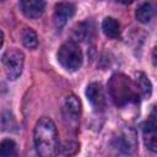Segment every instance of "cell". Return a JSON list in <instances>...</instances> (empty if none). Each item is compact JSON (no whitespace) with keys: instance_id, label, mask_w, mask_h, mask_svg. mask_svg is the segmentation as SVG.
Here are the masks:
<instances>
[{"instance_id":"cell-1","label":"cell","mask_w":157,"mask_h":157,"mask_svg":"<svg viewBox=\"0 0 157 157\" xmlns=\"http://www.w3.org/2000/svg\"><path fill=\"white\" fill-rule=\"evenodd\" d=\"M33 141L40 157H55L59 152V139L54 121L49 118H40L34 126Z\"/></svg>"},{"instance_id":"cell-2","label":"cell","mask_w":157,"mask_h":157,"mask_svg":"<svg viewBox=\"0 0 157 157\" xmlns=\"http://www.w3.org/2000/svg\"><path fill=\"white\" fill-rule=\"evenodd\" d=\"M110 98L118 107H125L131 103H139L140 91L136 83L124 74H114L108 82Z\"/></svg>"},{"instance_id":"cell-3","label":"cell","mask_w":157,"mask_h":157,"mask_svg":"<svg viewBox=\"0 0 157 157\" xmlns=\"http://www.w3.org/2000/svg\"><path fill=\"white\" fill-rule=\"evenodd\" d=\"M58 60L63 67L69 71H76L82 65V52L78 44L74 40H67L59 48Z\"/></svg>"},{"instance_id":"cell-4","label":"cell","mask_w":157,"mask_h":157,"mask_svg":"<svg viewBox=\"0 0 157 157\" xmlns=\"http://www.w3.org/2000/svg\"><path fill=\"white\" fill-rule=\"evenodd\" d=\"M5 72L9 80H16L20 77L25 65V55L18 49H10L2 56Z\"/></svg>"},{"instance_id":"cell-5","label":"cell","mask_w":157,"mask_h":157,"mask_svg":"<svg viewBox=\"0 0 157 157\" xmlns=\"http://www.w3.org/2000/svg\"><path fill=\"white\" fill-rule=\"evenodd\" d=\"M114 146L115 148L124 153V155H131L135 152L137 147V136L136 132L131 128L123 129L115 137H114Z\"/></svg>"},{"instance_id":"cell-6","label":"cell","mask_w":157,"mask_h":157,"mask_svg":"<svg viewBox=\"0 0 157 157\" xmlns=\"http://www.w3.org/2000/svg\"><path fill=\"white\" fill-rule=\"evenodd\" d=\"M63 114L69 124L76 125L81 115V103L75 94H69L63 104Z\"/></svg>"},{"instance_id":"cell-7","label":"cell","mask_w":157,"mask_h":157,"mask_svg":"<svg viewBox=\"0 0 157 157\" xmlns=\"http://www.w3.org/2000/svg\"><path fill=\"white\" fill-rule=\"evenodd\" d=\"M144 140H145L146 147L150 151L156 152V150H157V123H156L155 107L151 112L150 118L147 119V121L144 125Z\"/></svg>"},{"instance_id":"cell-8","label":"cell","mask_w":157,"mask_h":157,"mask_svg":"<svg viewBox=\"0 0 157 157\" xmlns=\"http://www.w3.org/2000/svg\"><path fill=\"white\" fill-rule=\"evenodd\" d=\"M76 7L71 2H59L55 6L54 11V23L58 28H61L69 18H71L75 15Z\"/></svg>"},{"instance_id":"cell-9","label":"cell","mask_w":157,"mask_h":157,"mask_svg":"<svg viewBox=\"0 0 157 157\" xmlns=\"http://www.w3.org/2000/svg\"><path fill=\"white\" fill-rule=\"evenodd\" d=\"M86 96L96 110H103V108L105 107V98L101 83L98 82L90 83L86 90Z\"/></svg>"},{"instance_id":"cell-10","label":"cell","mask_w":157,"mask_h":157,"mask_svg":"<svg viewBox=\"0 0 157 157\" xmlns=\"http://www.w3.org/2000/svg\"><path fill=\"white\" fill-rule=\"evenodd\" d=\"M21 10L28 18H38L43 15L45 2L42 0H23L20 2Z\"/></svg>"},{"instance_id":"cell-11","label":"cell","mask_w":157,"mask_h":157,"mask_svg":"<svg viewBox=\"0 0 157 157\" xmlns=\"http://www.w3.org/2000/svg\"><path fill=\"white\" fill-rule=\"evenodd\" d=\"M102 29L109 38H118L120 36V25L114 17H105L102 22Z\"/></svg>"},{"instance_id":"cell-12","label":"cell","mask_w":157,"mask_h":157,"mask_svg":"<svg viewBox=\"0 0 157 157\" xmlns=\"http://www.w3.org/2000/svg\"><path fill=\"white\" fill-rule=\"evenodd\" d=\"M136 86L139 87V91H140V94L148 98L152 93V85L148 80V77L144 74V72H137L136 74V81H135Z\"/></svg>"},{"instance_id":"cell-13","label":"cell","mask_w":157,"mask_h":157,"mask_svg":"<svg viewBox=\"0 0 157 157\" xmlns=\"http://www.w3.org/2000/svg\"><path fill=\"white\" fill-rule=\"evenodd\" d=\"M155 15V10L153 6L150 2H144L142 5H140L136 10V18L137 21H140L141 23H147L152 20Z\"/></svg>"},{"instance_id":"cell-14","label":"cell","mask_w":157,"mask_h":157,"mask_svg":"<svg viewBox=\"0 0 157 157\" xmlns=\"http://www.w3.org/2000/svg\"><path fill=\"white\" fill-rule=\"evenodd\" d=\"M21 37H22V43H23V45L26 48H29V49L37 48V45H38V37H37V33L32 28L26 27L22 31Z\"/></svg>"},{"instance_id":"cell-15","label":"cell","mask_w":157,"mask_h":157,"mask_svg":"<svg viewBox=\"0 0 157 157\" xmlns=\"http://www.w3.org/2000/svg\"><path fill=\"white\" fill-rule=\"evenodd\" d=\"M17 151L15 141L6 139L0 142V157H15Z\"/></svg>"},{"instance_id":"cell-16","label":"cell","mask_w":157,"mask_h":157,"mask_svg":"<svg viewBox=\"0 0 157 157\" xmlns=\"http://www.w3.org/2000/svg\"><path fill=\"white\" fill-rule=\"evenodd\" d=\"M77 150H78V145H77L76 142H72V141L66 142V144L61 147V152H63L64 155H66V156H71V155L76 153Z\"/></svg>"},{"instance_id":"cell-17","label":"cell","mask_w":157,"mask_h":157,"mask_svg":"<svg viewBox=\"0 0 157 157\" xmlns=\"http://www.w3.org/2000/svg\"><path fill=\"white\" fill-rule=\"evenodd\" d=\"M2 44H4V33H2V31L0 29V48L2 47Z\"/></svg>"}]
</instances>
